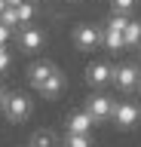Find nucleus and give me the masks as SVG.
<instances>
[{
    "mask_svg": "<svg viewBox=\"0 0 141 147\" xmlns=\"http://www.w3.org/2000/svg\"><path fill=\"white\" fill-rule=\"evenodd\" d=\"M3 119L12 123V126H22V123H28L31 113H34V101H31L28 92H6V101H3Z\"/></svg>",
    "mask_w": 141,
    "mask_h": 147,
    "instance_id": "f257e3e1",
    "label": "nucleus"
},
{
    "mask_svg": "<svg viewBox=\"0 0 141 147\" xmlns=\"http://www.w3.org/2000/svg\"><path fill=\"white\" fill-rule=\"evenodd\" d=\"M104 40V28L92 25V22H77L71 28V43L77 52H95Z\"/></svg>",
    "mask_w": 141,
    "mask_h": 147,
    "instance_id": "f03ea898",
    "label": "nucleus"
},
{
    "mask_svg": "<svg viewBox=\"0 0 141 147\" xmlns=\"http://www.w3.org/2000/svg\"><path fill=\"white\" fill-rule=\"evenodd\" d=\"M12 37H16V46H19L22 55H37V52H43V46H46V31L37 28L34 22L19 28V31H12Z\"/></svg>",
    "mask_w": 141,
    "mask_h": 147,
    "instance_id": "7ed1b4c3",
    "label": "nucleus"
},
{
    "mask_svg": "<svg viewBox=\"0 0 141 147\" xmlns=\"http://www.w3.org/2000/svg\"><path fill=\"white\" fill-rule=\"evenodd\" d=\"M111 123H113V129H120V132H135L138 123H141V104L138 101H117Z\"/></svg>",
    "mask_w": 141,
    "mask_h": 147,
    "instance_id": "20e7f679",
    "label": "nucleus"
},
{
    "mask_svg": "<svg viewBox=\"0 0 141 147\" xmlns=\"http://www.w3.org/2000/svg\"><path fill=\"white\" fill-rule=\"evenodd\" d=\"M83 80L92 92H101L113 83V64L111 61H89L83 71Z\"/></svg>",
    "mask_w": 141,
    "mask_h": 147,
    "instance_id": "39448f33",
    "label": "nucleus"
},
{
    "mask_svg": "<svg viewBox=\"0 0 141 147\" xmlns=\"http://www.w3.org/2000/svg\"><path fill=\"white\" fill-rule=\"evenodd\" d=\"M113 104H117V98H111L107 92H92V95L83 101L86 113H89L98 126H101V123H107V119L113 117Z\"/></svg>",
    "mask_w": 141,
    "mask_h": 147,
    "instance_id": "423d86ee",
    "label": "nucleus"
},
{
    "mask_svg": "<svg viewBox=\"0 0 141 147\" xmlns=\"http://www.w3.org/2000/svg\"><path fill=\"white\" fill-rule=\"evenodd\" d=\"M141 83V64H132V61H120L113 64V83L120 92H135Z\"/></svg>",
    "mask_w": 141,
    "mask_h": 147,
    "instance_id": "0eeeda50",
    "label": "nucleus"
},
{
    "mask_svg": "<svg viewBox=\"0 0 141 147\" xmlns=\"http://www.w3.org/2000/svg\"><path fill=\"white\" fill-rule=\"evenodd\" d=\"M55 67H58L55 61H49V58H37V61H31L28 67H25V83H28L31 89L37 92L40 86L49 80V74L55 71Z\"/></svg>",
    "mask_w": 141,
    "mask_h": 147,
    "instance_id": "6e6552de",
    "label": "nucleus"
},
{
    "mask_svg": "<svg viewBox=\"0 0 141 147\" xmlns=\"http://www.w3.org/2000/svg\"><path fill=\"white\" fill-rule=\"evenodd\" d=\"M95 126H98V123L86 113V107L83 110H71L67 119H65V132H74V135H92Z\"/></svg>",
    "mask_w": 141,
    "mask_h": 147,
    "instance_id": "1a4fd4ad",
    "label": "nucleus"
},
{
    "mask_svg": "<svg viewBox=\"0 0 141 147\" xmlns=\"http://www.w3.org/2000/svg\"><path fill=\"white\" fill-rule=\"evenodd\" d=\"M65 89H67V74L61 71V67H55V71L49 74V80L37 89V95H40V98H46V101H55Z\"/></svg>",
    "mask_w": 141,
    "mask_h": 147,
    "instance_id": "9d476101",
    "label": "nucleus"
},
{
    "mask_svg": "<svg viewBox=\"0 0 141 147\" xmlns=\"http://www.w3.org/2000/svg\"><path fill=\"white\" fill-rule=\"evenodd\" d=\"M58 144H61V141H58V135H55V129H52V126L34 129L31 138H28V147H58Z\"/></svg>",
    "mask_w": 141,
    "mask_h": 147,
    "instance_id": "9b49d317",
    "label": "nucleus"
},
{
    "mask_svg": "<svg viewBox=\"0 0 141 147\" xmlns=\"http://www.w3.org/2000/svg\"><path fill=\"white\" fill-rule=\"evenodd\" d=\"M101 28H104V25H101ZM101 46H104L111 55H123V49H126V43H123V31L104 28V40H101Z\"/></svg>",
    "mask_w": 141,
    "mask_h": 147,
    "instance_id": "f8f14e48",
    "label": "nucleus"
},
{
    "mask_svg": "<svg viewBox=\"0 0 141 147\" xmlns=\"http://www.w3.org/2000/svg\"><path fill=\"white\" fill-rule=\"evenodd\" d=\"M123 43H126V49H138L141 46V18H129V25L123 31Z\"/></svg>",
    "mask_w": 141,
    "mask_h": 147,
    "instance_id": "ddd939ff",
    "label": "nucleus"
},
{
    "mask_svg": "<svg viewBox=\"0 0 141 147\" xmlns=\"http://www.w3.org/2000/svg\"><path fill=\"white\" fill-rule=\"evenodd\" d=\"M61 147H95V141H92V135H74V132H65Z\"/></svg>",
    "mask_w": 141,
    "mask_h": 147,
    "instance_id": "4468645a",
    "label": "nucleus"
},
{
    "mask_svg": "<svg viewBox=\"0 0 141 147\" xmlns=\"http://www.w3.org/2000/svg\"><path fill=\"white\" fill-rule=\"evenodd\" d=\"M107 3H111V12H120V16H132L138 6V0H107Z\"/></svg>",
    "mask_w": 141,
    "mask_h": 147,
    "instance_id": "2eb2a0df",
    "label": "nucleus"
},
{
    "mask_svg": "<svg viewBox=\"0 0 141 147\" xmlns=\"http://www.w3.org/2000/svg\"><path fill=\"white\" fill-rule=\"evenodd\" d=\"M12 67V52H9V46H0V77H6Z\"/></svg>",
    "mask_w": 141,
    "mask_h": 147,
    "instance_id": "dca6fc26",
    "label": "nucleus"
},
{
    "mask_svg": "<svg viewBox=\"0 0 141 147\" xmlns=\"http://www.w3.org/2000/svg\"><path fill=\"white\" fill-rule=\"evenodd\" d=\"M9 40H12V28H6L0 22V46H9Z\"/></svg>",
    "mask_w": 141,
    "mask_h": 147,
    "instance_id": "f3484780",
    "label": "nucleus"
},
{
    "mask_svg": "<svg viewBox=\"0 0 141 147\" xmlns=\"http://www.w3.org/2000/svg\"><path fill=\"white\" fill-rule=\"evenodd\" d=\"M3 101H6V86L0 83V110H3Z\"/></svg>",
    "mask_w": 141,
    "mask_h": 147,
    "instance_id": "a211bd4d",
    "label": "nucleus"
},
{
    "mask_svg": "<svg viewBox=\"0 0 141 147\" xmlns=\"http://www.w3.org/2000/svg\"><path fill=\"white\" fill-rule=\"evenodd\" d=\"M6 6H9V3H6V0H0V16L6 12Z\"/></svg>",
    "mask_w": 141,
    "mask_h": 147,
    "instance_id": "6ab92c4d",
    "label": "nucleus"
},
{
    "mask_svg": "<svg viewBox=\"0 0 141 147\" xmlns=\"http://www.w3.org/2000/svg\"><path fill=\"white\" fill-rule=\"evenodd\" d=\"M6 3H9V6H19V3H25V0H6Z\"/></svg>",
    "mask_w": 141,
    "mask_h": 147,
    "instance_id": "aec40b11",
    "label": "nucleus"
},
{
    "mask_svg": "<svg viewBox=\"0 0 141 147\" xmlns=\"http://www.w3.org/2000/svg\"><path fill=\"white\" fill-rule=\"evenodd\" d=\"M138 61H141V46H138Z\"/></svg>",
    "mask_w": 141,
    "mask_h": 147,
    "instance_id": "412c9836",
    "label": "nucleus"
},
{
    "mask_svg": "<svg viewBox=\"0 0 141 147\" xmlns=\"http://www.w3.org/2000/svg\"><path fill=\"white\" fill-rule=\"evenodd\" d=\"M71 3H80V0H71Z\"/></svg>",
    "mask_w": 141,
    "mask_h": 147,
    "instance_id": "4be33fe9",
    "label": "nucleus"
},
{
    "mask_svg": "<svg viewBox=\"0 0 141 147\" xmlns=\"http://www.w3.org/2000/svg\"><path fill=\"white\" fill-rule=\"evenodd\" d=\"M25 147H28V144H25Z\"/></svg>",
    "mask_w": 141,
    "mask_h": 147,
    "instance_id": "5701e85b",
    "label": "nucleus"
}]
</instances>
